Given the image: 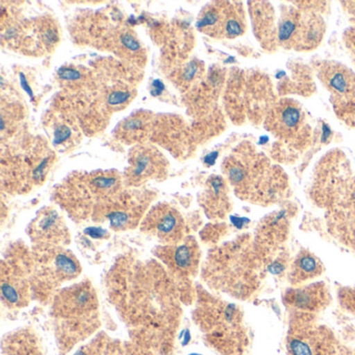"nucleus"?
Returning a JSON list of instances; mask_svg holds the SVG:
<instances>
[{"mask_svg":"<svg viewBox=\"0 0 355 355\" xmlns=\"http://www.w3.org/2000/svg\"><path fill=\"white\" fill-rule=\"evenodd\" d=\"M107 296L130 340L155 355H173L182 297L161 263L124 257L107 277Z\"/></svg>","mask_w":355,"mask_h":355,"instance_id":"nucleus-1","label":"nucleus"},{"mask_svg":"<svg viewBox=\"0 0 355 355\" xmlns=\"http://www.w3.org/2000/svg\"><path fill=\"white\" fill-rule=\"evenodd\" d=\"M268 263L249 236L211 249L202 266L205 284L218 292L246 300L261 286Z\"/></svg>","mask_w":355,"mask_h":355,"instance_id":"nucleus-2","label":"nucleus"},{"mask_svg":"<svg viewBox=\"0 0 355 355\" xmlns=\"http://www.w3.org/2000/svg\"><path fill=\"white\" fill-rule=\"evenodd\" d=\"M53 331L60 355H67L101 327L96 291L89 280L58 291L51 303Z\"/></svg>","mask_w":355,"mask_h":355,"instance_id":"nucleus-3","label":"nucleus"},{"mask_svg":"<svg viewBox=\"0 0 355 355\" xmlns=\"http://www.w3.org/2000/svg\"><path fill=\"white\" fill-rule=\"evenodd\" d=\"M195 300L193 320L205 345L219 355L244 354L250 340L242 309L201 286L196 288Z\"/></svg>","mask_w":355,"mask_h":355,"instance_id":"nucleus-4","label":"nucleus"},{"mask_svg":"<svg viewBox=\"0 0 355 355\" xmlns=\"http://www.w3.org/2000/svg\"><path fill=\"white\" fill-rule=\"evenodd\" d=\"M224 172L236 194L244 200L269 205L282 196L286 178L261 155L243 148L224 162Z\"/></svg>","mask_w":355,"mask_h":355,"instance_id":"nucleus-5","label":"nucleus"},{"mask_svg":"<svg viewBox=\"0 0 355 355\" xmlns=\"http://www.w3.org/2000/svg\"><path fill=\"white\" fill-rule=\"evenodd\" d=\"M315 198L327 207L332 234L355 250V178L348 174L320 176L315 184Z\"/></svg>","mask_w":355,"mask_h":355,"instance_id":"nucleus-6","label":"nucleus"},{"mask_svg":"<svg viewBox=\"0 0 355 355\" xmlns=\"http://www.w3.org/2000/svg\"><path fill=\"white\" fill-rule=\"evenodd\" d=\"M80 261L64 247H34L32 251V294L40 300L53 294L60 286L78 277Z\"/></svg>","mask_w":355,"mask_h":355,"instance_id":"nucleus-7","label":"nucleus"},{"mask_svg":"<svg viewBox=\"0 0 355 355\" xmlns=\"http://www.w3.org/2000/svg\"><path fill=\"white\" fill-rule=\"evenodd\" d=\"M288 355H353L334 332L317 324L313 315L294 313L286 336Z\"/></svg>","mask_w":355,"mask_h":355,"instance_id":"nucleus-8","label":"nucleus"},{"mask_svg":"<svg viewBox=\"0 0 355 355\" xmlns=\"http://www.w3.org/2000/svg\"><path fill=\"white\" fill-rule=\"evenodd\" d=\"M157 259L167 270L175 282L182 303L191 304L196 299V288L193 280L200 269L201 252L193 238H187L180 244L162 245L153 251Z\"/></svg>","mask_w":355,"mask_h":355,"instance_id":"nucleus-9","label":"nucleus"},{"mask_svg":"<svg viewBox=\"0 0 355 355\" xmlns=\"http://www.w3.org/2000/svg\"><path fill=\"white\" fill-rule=\"evenodd\" d=\"M32 253L18 252L1 263V298L11 309H21L28 305L32 296L31 286Z\"/></svg>","mask_w":355,"mask_h":355,"instance_id":"nucleus-10","label":"nucleus"},{"mask_svg":"<svg viewBox=\"0 0 355 355\" xmlns=\"http://www.w3.org/2000/svg\"><path fill=\"white\" fill-rule=\"evenodd\" d=\"M323 33V22L317 16L290 11L280 20L278 39L284 46L304 51L315 49Z\"/></svg>","mask_w":355,"mask_h":355,"instance_id":"nucleus-11","label":"nucleus"},{"mask_svg":"<svg viewBox=\"0 0 355 355\" xmlns=\"http://www.w3.org/2000/svg\"><path fill=\"white\" fill-rule=\"evenodd\" d=\"M141 230L163 245L180 244L188 238L182 215L168 205L153 207L141 223Z\"/></svg>","mask_w":355,"mask_h":355,"instance_id":"nucleus-12","label":"nucleus"},{"mask_svg":"<svg viewBox=\"0 0 355 355\" xmlns=\"http://www.w3.org/2000/svg\"><path fill=\"white\" fill-rule=\"evenodd\" d=\"M167 173V162L159 151L148 147H139L132 150L130 166L125 173L128 186L139 187L147 180H161Z\"/></svg>","mask_w":355,"mask_h":355,"instance_id":"nucleus-13","label":"nucleus"},{"mask_svg":"<svg viewBox=\"0 0 355 355\" xmlns=\"http://www.w3.org/2000/svg\"><path fill=\"white\" fill-rule=\"evenodd\" d=\"M30 236L35 247H64L70 241L67 226L55 209H41L30 227Z\"/></svg>","mask_w":355,"mask_h":355,"instance_id":"nucleus-14","label":"nucleus"},{"mask_svg":"<svg viewBox=\"0 0 355 355\" xmlns=\"http://www.w3.org/2000/svg\"><path fill=\"white\" fill-rule=\"evenodd\" d=\"M140 197L142 196L121 192L113 200L101 207L94 215L101 214L105 216L109 220L111 227L115 230L135 227L140 221L146 207Z\"/></svg>","mask_w":355,"mask_h":355,"instance_id":"nucleus-15","label":"nucleus"},{"mask_svg":"<svg viewBox=\"0 0 355 355\" xmlns=\"http://www.w3.org/2000/svg\"><path fill=\"white\" fill-rule=\"evenodd\" d=\"M284 302L294 313L313 315L329 304L330 294L323 282H315L286 291Z\"/></svg>","mask_w":355,"mask_h":355,"instance_id":"nucleus-16","label":"nucleus"},{"mask_svg":"<svg viewBox=\"0 0 355 355\" xmlns=\"http://www.w3.org/2000/svg\"><path fill=\"white\" fill-rule=\"evenodd\" d=\"M302 111L296 103L292 101H282L274 107L268 119L270 130L282 139H292L302 125Z\"/></svg>","mask_w":355,"mask_h":355,"instance_id":"nucleus-17","label":"nucleus"},{"mask_svg":"<svg viewBox=\"0 0 355 355\" xmlns=\"http://www.w3.org/2000/svg\"><path fill=\"white\" fill-rule=\"evenodd\" d=\"M319 78L334 98L355 94V76L342 64H324L320 69Z\"/></svg>","mask_w":355,"mask_h":355,"instance_id":"nucleus-18","label":"nucleus"},{"mask_svg":"<svg viewBox=\"0 0 355 355\" xmlns=\"http://www.w3.org/2000/svg\"><path fill=\"white\" fill-rule=\"evenodd\" d=\"M3 355H43L38 336L28 328L12 331L3 340Z\"/></svg>","mask_w":355,"mask_h":355,"instance_id":"nucleus-19","label":"nucleus"},{"mask_svg":"<svg viewBox=\"0 0 355 355\" xmlns=\"http://www.w3.org/2000/svg\"><path fill=\"white\" fill-rule=\"evenodd\" d=\"M202 205L207 216L211 218H222L230 209L227 187L223 178L211 176L207 182V189L203 195Z\"/></svg>","mask_w":355,"mask_h":355,"instance_id":"nucleus-20","label":"nucleus"},{"mask_svg":"<svg viewBox=\"0 0 355 355\" xmlns=\"http://www.w3.org/2000/svg\"><path fill=\"white\" fill-rule=\"evenodd\" d=\"M321 261L309 251H302L297 255L288 271V280L295 286H302L323 273Z\"/></svg>","mask_w":355,"mask_h":355,"instance_id":"nucleus-21","label":"nucleus"},{"mask_svg":"<svg viewBox=\"0 0 355 355\" xmlns=\"http://www.w3.org/2000/svg\"><path fill=\"white\" fill-rule=\"evenodd\" d=\"M236 12L238 11L230 6L226 8L225 6L207 7L198 20L197 26L209 36L225 37L228 22Z\"/></svg>","mask_w":355,"mask_h":355,"instance_id":"nucleus-22","label":"nucleus"},{"mask_svg":"<svg viewBox=\"0 0 355 355\" xmlns=\"http://www.w3.org/2000/svg\"><path fill=\"white\" fill-rule=\"evenodd\" d=\"M121 340L98 332L89 342L83 344L72 355H117Z\"/></svg>","mask_w":355,"mask_h":355,"instance_id":"nucleus-23","label":"nucleus"},{"mask_svg":"<svg viewBox=\"0 0 355 355\" xmlns=\"http://www.w3.org/2000/svg\"><path fill=\"white\" fill-rule=\"evenodd\" d=\"M336 115L347 124L355 128V94L344 98H334Z\"/></svg>","mask_w":355,"mask_h":355,"instance_id":"nucleus-24","label":"nucleus"},{"mask_svg":"<svg viewBox=\"0 0 355 355\" xmlns=\"http://www.w3.org/2000/svg\"><path fill=\"white\" fill-rule=\"evenodd\" d=\"M117 355H155L153 351L132 340H121Z\"/></svg>","mask_w":355,"mask_h":355,"instance_id":"nucleus-25","label":"nucleus"},{"mask_svg":"<svg viewBox=\"0 0 355 355\" xmlns=\"http://www.w3.org/2000/svg\"><path fill=\"white\" fill-rule=\"evenodd\" d=\"M145 124H146L145 118H141L137 116V117H132L124 121V126L122 130H123L128 136L137 139L139 135L142 136V132H145V128H146Z\"/></svg>","mask_w":355,"mask_h":355,"instance_id":"nucleus-26","label":"nucleus"},{"mask_svg":"<svg viewBox=\"0 0 355 355\" xmlns=\"http://www.w3.org/2000/svg\"><path fill=\"white\" fill-rule=\"evenodd\" d=\"M338 300L343 309L355 315V286L340 288L338 292Z\"/></svg>","mask_w":355,"mask_h":355,"instance_id":"nucleus-27","label":"nucleus"},{"mask_svg":"<svg viewBox=\"0 0 355 355\" xmlns=\"http://www.w3.org/2000/svg\"><path fill=\"white\" fill-rule=\"evenodd\" d=\"M130 94L125 92H114L109 96V103L111 105H121L128 101Z\"/></svg>","mask_w":355,"mask_h":355,"instance_id":"nucleus-28","label":"nucleus"},{"mask_svg":"<svg viewBox=\"0 0 355 355\" xmlns=\"http://www.w3.org/2000/svg\"><path fill=\"white\" fill-rule=\"evenodd\" d=\"M122 42H123V45L125 47H128L130 51H136L140 49V44H139L138 41L134 38V37L130 36V35H125L122 38Z\"/></svg>","mask_w":355,"mask_h":355,"instance_id":"nucleus-29","label":"nucleus"},{"mask_svg":"<svg viewBox=\"0 0 355 355\" xmlns=\"http://www.w3.org/2000/svg\"><path fill=\"white\" fill-rule=\"evenodd\" d=\"M60 76L63 80H76L80 78V74L76 70L63 69L60 71Z\"/></svg>","mask_w":355,"mask_h":355,"instance_id":"nucleus-30","label":"nucleus"},{"mask_svg":"<svg viewBox=\"0 0 355 355\" xmlns=\"http://www.w3.org/2000/svg\"><path fill=\"white\" fill-rule=\"evenodd\" d=\"M86 234L94 239H103L105 238V236H107V232L103 228L92 227L86 230Z\"/></svg>","mask_w":355,"mask_h":355,"instance_id":"nucleus-31","label":"nucleus"},{"mask_svg":"<svg viewBox=\"0 0 355 355\" xmlns=\"http://www.w3.org/2000/svg\"><path fill=\"white\" fill-rule=\"evenodd\" d=\"M68 136H69V130L66 128H63L55 132V142L61 143L62 141L66 140Z\"/></svg>","mask_w":355,"mask_h":355,"instance_id":"nucleus-32","label":"nucleus"}]
</instances>
